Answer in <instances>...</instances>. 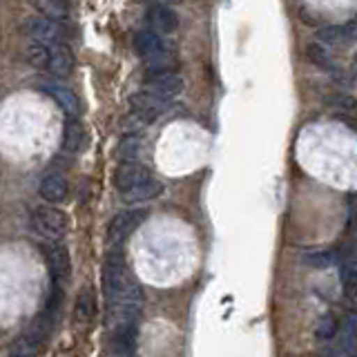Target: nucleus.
<instances>
[{"label":"nucleus","instance_id":"1","mask_svg":"<svg viewBox=\"0 0 357 357\" xmlns=\"http://www.w3.org/2000/svg\"><path fill=\"white\" fill-rule=\"evenodd\" d=\"M103 293L107 306H141L143 288L130 275L126 257L119 250H112L103 264Z\"/></svg>","mask_w":357,"mask_h":357},{"label":"nucleus","instance_id":"11","mask_svg":"<svg viewBox=\"0 0 357 357\" xmlns=\"http://www.w3.org/2000/svg\"><path fill=\"white\" fill-rule=\"evenodd\" d=\"M137 324H119V326H112L109 331V355H119V357H132L137 351Z\"/></svg>","mask_w":357,"mask_h":357},{"label":"nucleus","instance_id":"26","mask_svg":"<svg viewBox=\"0 0 357 357\" xmlns=\"http://www.w3.org/2000/svg\"><path fill=\"white\" fill-rule=\"evenodd\" d=\"M326 105L337 109V112H355L357 109V100L351 94H344V92H335L333 96L326 98Z\"/></svg>","mask_w":357,"mask_h":357},{"label":"nucleus","instance_id":"4","mask_svg":"<svg viewBox=\"0 0 357 357\" xmlns=\"http://www.w3.org/2000/svg\"><path fill=\"white\" fill-rule=\"evenodd\" d=\"M31 226L50 241H61L70 230V219L63 210L52 206H40L31 212Z\"/></svg>","mask_w":357,"mask_h":357},{"label":"nucleus","instance_id":"10","mask_svg":"<svg viewBox=\"0 0 357 357\" xmlns=\"http://www.w3.org/2000/svg\"><path fill=\"white\" fill-rule=\"evenodd\" d=\"M45 257H47V266L50 273L54 277L56 284H67L72 277V257L70 250L65 248L63 243L54 241L50 245H45Z\"/></svg>","mask_w":357,"mask_h":357},{"label":"nucleus","instance_id":"8","mask_svg":"<svg viewBox=\"0 0 357 357\" xmlns=\"http://www.w3.org/2000/svg\"><path fill=\"white\" fill-rule=\"evenodd\" d=\"M145 89L170 103V100H174L178 94L183 92V78L178 76L174 70L148 72V76H145Z\"/></svg>","mask_w":357,"mask_h":357},{"label":"nucleus","instance_id":"13","mask_svg":"<svg viewBox=\"0 0 357 357\" xmlns=\"http://www.w3.org/2000/svg\"><path fill=\"white\" fill-rule=\"evenodd\" d=\"M357 38V20L344 25H326L317 31V40L326 47H344Z\"/></svg>","mask_w":357,"mask_h":357},{"label":"nucleus","instance_id":"27","mask_svg":"<svg viewBox=\"0 0 357 357\" xmlns=\"http://www.w3.org/2000/svg\"><path fill=\"white\" fill-rule=\"evenodd\" d=\"M353 74H355V78H357V54H355V61H353Z\"/></svg>","mask_w":357,"mask_h":357},{"label":"nucleus","instance_id":"2","mask_svg":"<svg viewBox=\"0 0 357 357\" xmlns=\"http://www.w3.org/2000/svg\"><path fill=\"white\" fill-rule=\"evenodd\" d=\"M114 188L126 204H143L163 192V183L139 161H121L114 172Z\"/></svg>","mask_w":357,"mask_h":357},{"label":"nucleus","instance_id":"6","mask_svg":"<svg viewBox=\"0 0 357 357\" xmlns=\"http://www.w3.org/2000/svg\"><path fill=\"white\" fill-rule=\"evenodd\" d=\"M22 31H25V36L31 43H43V45H50V47L56 43H63V36H65L61 20H54V18L40 16V14L27 18Z\"/></svg>","mask_w":357,"mask_h":357},{"label":"nucleus","instance_id":"17","mask_svg":"<svg viewBox=\"0 0 357 357\" xmlns=\"http://www.w3.org/2000/svg\"><path fill=\"white\" fill-rule=\"evenodd\" d=\"M96 293H94V288L92 286H87L81 290V295H78L76 299V321L78 324H83V326H87V324H92L96 319Z\"/></svg>","mask_w":357,"mask_h":357},{"label":"nucleus","instance_id":"25","mask_svg":"<svg viewBox=\"0 0 357 357\" xmlns=\"http://www.w3.org/2000/svg\"><path fill=\"white\" fill-rule=\"evenodd\" d=\"M139 137H134V134H128V137H123L121 143H119V156L121 161H137V154H139Z\"/></svg>","mask_w":357,"mask_h":357},{"label":"nucleus","instance_id":"16","mask_svg":"<svg viewBox=\"0 0 357 357\" xmlns=\"http://www.w3.org/2000/svg\"><path fill=\"white\" fill-rule=\"evenodd\" d=\"M45 92H47L52 96V100L56 105H59L67 116H78V109H81V105H78V96L72 92L70 87L65 85H45Z\"/></svg>","mask_w":357,"mask_h":357},{"label":"nucleus","instance_id":"23","mask_svg":"<svg viewBox=\"0 0 357 357\" xmlns=\"http://www.w3.org/2000/svg\"><path fill=\"white\" fill-rule=\"evenodd\" d=\"M43 344H45L43 340H38L31 331H27V333H22L20 337H18V342H16V355H20V357H33L43 349Z\"/></svg>","mask_w":357,"mask_h":357},{"label":"nucleus","instance_id":"14","mask_svg":"<svg viewBox=\"0 0 357 357\" xmlns=\"http://www.w3.org/2000/svg\"><path fill=\"white\" fill-rule=\"evenodd\" d=\"M38 192L47 204H61V201H65L67 195H70L67 176L63 172H47L38 185Z\"/></svg>","mask_w":357,"mask_h":357},{"label":"nucleus","instance_id":"21","mask_svg":"<svg viewBox=\"0 0 357 357\" xmlns=\"http://www.w3.org/2000/svg\"><path fill=\"white\" fill-rule=\"evenodd\" d=\"M85 145V130L78 121H70L63 132V148L67 152H78Z\"/></svg>","mask_w":357,"mask_h":357},{"label":"nucleus","instance_id":"28","mask_svg":"<svg viewBox=\"0 0 357 357\" xmlns=\"http://www.w3.org/2000/svg\"><path fill=\"white\" fill-rule=\"evenodd\" d=\"M11 357H20V355H11Z\"/></svg>","mask_w":357,"mask_h":357},{"label":"nucleus","instance_id":"20","mask_svg":"<svg viewBox=\"0 0 357 357\" xmlns=\"http://www.w3.org/2000/svg\"><path fill=\"white\" fill-rule=\"evenodd\" d=\"M342 324L333 312H324L315 324V340L317 342H333L340 335Z\"/></svg>","mask_w":357,"mask_h":357},{"label":"nucleus","instance_id":"12","mask_svg":"<svg viewBox=\"0 0 357 357\" xmlns=\"http://www.w3.org/2000/svg\"><path fill=\"white\" fill-rule=\"evenodd\" d=\"M145 22H148V29L156 33H172L178 27V16L172 7H167L163 3H154L145 11Z\"/></svg>","mask_w":357,"mask_h":357},{"label":"nucleus","instance_id":"18","mask_svg":"<svg viewBox=\"0 0 357 357\" xmlns=\"http://www.w3.org/2000/svg\"><path fill=\"white\" fill-rule=\"evenodd\" d=\"M31 5L40 16L54 20H65L70 14V0H31Z\"/></svg>","mask_w":357,"mask_h":357},{"label":"nucleus","instance_id":"22","mask_svg":"<svg viewBox=\"0 0 357 357\" xmlns=\"http://www.w3.org/2000/svg\"><path fill=\"white\" fill-rule=\"evenodd\" d=\"M50 59H52V47L43 43H29L27 47V63L36 70H47L50 67Z\"/></svg>","mask_w":357,"mask_h":357},{"label":"nucleus","instance_id":"15","mask_svg":"<svg viewBox=\"0 0 357 357\" xmlns=\"http://www.w3.org/2000/svg\"><path fill=\"white\" fill-rule=\"evenodd\" d=\"M47 70L56 76H70L74 72V52L70 50V45L65 43L52 45V59Z\"/></svg>","mask_w":357,"mask_h":357},{"label":"nucleus","instance_id":"7","mask_svg":"<svg viewBox=\"0 0 357 357\" xmlns=\"http://www.w3.org/2000/svg\"><path fill=\"white\" fill-rule=\"evenodd\" d=\"M130 109L132 116L139 119L141 123H154L156 119H161L167 109V100L154 96L148 89H139L130 96Z\"/></svg>","mask_w":357,"mask_h":357},{"label":"nucleus","instance_id":"5","mask_svg":"<svg viewBox=\"0 0 357 357\" xmlns=\"http://www.w3.org/2000/svg\"><path fill=\"white\" fill-rule=\"evenodd\" d=\"M148 219V210L143 208H132V210H123L109 221L107 232H105V241L109 248H119V245L126 243L134 232L139 230L141 223Z\"/></svg>","mask_w":357,"mask_h":357},{"label":"nucleus","instance_id":"24","mask_svg":"<svg viewBox=\"0 0 357 357\" xmlns=\"http://www.w3.org/2000/svg\"><path fill=\"white\" fill-rule=\"evenodd\" d=\"M304 261L310 268H331L335 261H337V252H333V250H317V252L306 255Z\"/></svg>","mask_w":357,"mask_h":357},{"label":"nucleus","instance_id":"3","mask_svg":"<svg viewBox=\"0 0 357 357\" xmlns=\"http://www.w3.org/2000/svg\"><path fill=\"white\" fill-rule=\"evenodd\" d=\"M134 50L143 59L148 72H165L174 70V56L167 50L161 33L152 29H141L134 33Z\"/></svg>","mask_w":357,"mask_h":357},{"label":"nucleus","instance_id":"29","mask_svg":"<svg viewBox=\"0 0 357 357\" xmlns=\"http://www.w3.org/2000/svg\"><path fill=\"white\" fill-rule=\"evenodd\" d=\"M112 357H119V355H112ZM132 357H134V355H132Z\"/></svg>","mask_w":357,"mask_h":357},{"label":"nucleus","instance_id":"19","mask_svg":"<svg viewBox=\"0 0 357 357\" xmlns=\"http://www.w3.org/2000/svg\"><path fill=\"white\" fill-rule=\"evenodd\" d=\"M306 56H308V61L312 65H317V67H321V70H326L331 74L340 70V67L333 63V56H331L328 47H326V45H321L319 40L308 45V47H306Z\"/></svg>","mask_w":357,"mask_h":357},{"label":"nucleus","instance_id":"9","mask_svg":"<svg viewBox=\"0 0 357 357\" xmlns=\"http://www.w3.org/2000/svg\"><path fill=\"white\" fill-rule=\"evenodd\" d=\"M337 264H340L344 297L351 304V308L357 310V250H355V245H346V250L337 255Z\"/></svg>","mask_w":357,"mask_h":357}]
</instances>
